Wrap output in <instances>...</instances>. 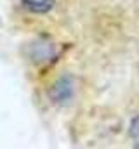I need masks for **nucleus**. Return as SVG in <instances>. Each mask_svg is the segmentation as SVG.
<instances>
[{
	"mask_svg": "<svg viewBox=\"0 0 139 149\" xmlns=\"http://www.w3.org/2000/svg\"><path fill=\"white\" fill-rule=\"evenodd\" d=\"M138 148H139V144H138Z\"/></svg>",
	"mask_w": 139,
	"mask_h": 149,
	"instance_id": "nucleus-5",
	"label": "nucleus"
},
{
	"mask_svg": "<svg viewBox=\"0 0 139 149\" xmlns=\"http://www.w3.org/2000/svg\"><path fill=\"white\" fill-rule=\"evenodd\" d=\"M30 56L35 63H45V61H52L56 57V45L51 42H44L38 40L32 45Z\"/></svg>",
	"mask_w": 139,
	"mask_h": 149,
	"instance_id": "nucleus-2",
	"label": "nucleus"
},
{
	"mask_svg": "<svg viewBox=\"0 0 139 149\" xmlns=\"http://www.w3.org/2000/svg\"><path fill=\"white\" fill-rule=\"evenodd\" d=\"M131 135L132 137H139V116H136L131 123Z\"/></svg>",
	"mask_w": 139,
	"mask_h": 149,
	"instance_id": "nucleus-4",
	"label": "nucleus"
},
{
	"mask_svg": "<svg viewBox=\"0 0 139 149\" xmlns=\"http://www.w3.org/2000/svg\"><path fill=\"white\" fill-rule=\"evenodd\" d=\"M21 3L26 10L37 14H45L54 7V0H23Z\"/></svg>",
	"mask_w": 139,
	"mask_h": 149,
	"instance_id": "nucleus-3",
	"label": "nucleus"
},
{
	"mask_svg": "<svg viewBox=\"0 0 139 149\" xmlns=\"http://www.w3.org/2000/svg\"><path fill=\"white\" fill-rule=\"evenodd\" d=\"M73 95H75V83H73V78L71 76L59 78L54 83L52 90H51V97L58 104H68L70 101L73 99Z\"/></svg>",
	"mask_w": 139,
	"mask_h": 149,
	"instance_id": "nucleus-1",
	"label": "nucleus"
}]
</instances>
